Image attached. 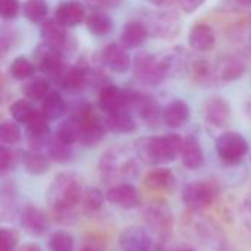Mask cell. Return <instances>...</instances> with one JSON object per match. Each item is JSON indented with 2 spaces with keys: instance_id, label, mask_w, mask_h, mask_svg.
I'll return each mask as SVG.
<instances>
[{
  "instance_id": "31",
  "label": "cell",
  "mask_w": 251,
  "mask_h": 251,
  "mask_svg": "<svg viewBox=\"0 0 251 251\" xmlns=\"http://www.w3.org/2000/svg\"><path fill=\"white\" fill-rule=\"evenodd\" d=\"M216 79L222 82H232L241 78L246 72V63L237 57H228L215 68Z\"/></svg>"
},
{
  "instance_id": "22",
  "label": "cell",
  "mask_w": 251,
  "mask_h": 251,
  "mask_svg": "<svg viewBox=\"0 0 251 251\" xmlns=\"http://www.w3.org/2000/svg\"><path fill=\"white\" fill-rule=\"evenodd\" d=\"M216 34L215 29L207 24H196L190 29L188 44L196 51H210L215 47Z\"/></svg>"
},
{
  "instance_id": "50",
  "label": "cell",
  "mask_w": 251,
  "mask_h": 251,
  "mask_svg": "<svg viewBox=\"0 0 251 251\" xmlns=\"http://www.w3.org/2000/svg\"><path fill=\"white\" fill-rule=\"evenodd\" d=\"M147 3L153 4V6H162L165 3V0H146Z\"/></svg>"
},
{
  "instance_id": "12",
  "label": "cell",
  "mask_w": 251,
  "mask_h": 251,
  "mask_svg": "<svg viewBox=\"0 0 251 251\" xmlns=\"http://www.w3.org/2000/svg\"><path fill=\"white\" fill-rule=\"evenodd\" d=\"M34 57H35V68L40 69L44 75H47L50 79H56L60 72L65 69V62H63V53L46 46V44H40L35 51H34Z\"/></svg>"
},
{
  "instance_id": "52",
  "label": "cell",
  "mask_w": 251,
  "mask_h": 251,
  "mask_svg": "<svg viewBox=\"0 0 251 251\" xmlns=\"http://www.w3.org/2000/svg\"><path fill=\"white\" fill-rule=\"evenodd\" d=\"M246 109H247V115L251 118V99L247 101V106H246Z\"/></svg>"
},
{
  "instance_id": "7",
  "label": "cell",
  "mask_w": 251,
  "mask_h": 251,
  "mask_svg": "<svg viewBox=\"0 0 251 251\" xmlns=\"http://www.w3.org/2000/svg\"><path fill=\"white\" fill-rule=\"evenodd\" d=\"M131 66L134 69L135 78L146 85L156 87V85H160L166 79L156 54L140 51L135 54Z\"/></svg>"
},
{
  "instance_id": "2",
  "label": "cell",
  "mask_w": 251,
  "mask_h": 251,
  "mask_svg": "<svg viewBox=\"0 0 251 251\" xmlns=\"http://www.w3.org/2000/svg\"><path fill=\"white\" fill-rule=\"evenodd\" d=\"M84 181L74 172L57 174L47 191V201L57 213H68L81 203Z\"/></svg>"
},
{
  "instance_id": "46",
  "label": "cell",
  "mask_w": 251,
  "mask_h": 251,
  "mask_svg": "<svg viewBox=\"0 0 251 251\" xmlns=\"http://www.w3.org/2000/svg\"><path fill=\"white\" fill-rule=\"evenodd\" d=\"M124 0H85L87 6L91 10H104V9H112L118 7Z\"/></svg>"
},
{
  "instance_id": "21",
  "label": "cell",
  "mask_w": 251,
  "mask_h": 251,
  "mask_svg": "<svg viewBox=\"0 0 251 251\" xmlns=\"http://www.w3.org/2000/svg\"><path fill=\"white\" fill-rule=\"evenodd\" d=\"M204 119L213 126H225L231 116V106L222 97H210L203 106Z\"/></svg>"
},
{
  "instance_id": "49",
  "label": "cell",
  "mask_w": 251,
  "mask_h": 251,
  "mask_svg": "<svg viewBox=\"0 0 251 251\" xmlns=\"http://www.w3.org/2000/svg\"><path fill=\"white\" fill-rule=\"evenodd\" d=\"M244 215H246V224L251 228V201L246 204V209H244Z\"/></svg>"
},
{
  "instance_id": "9",
  "label": "cell",
  "mask_w": 251,
  "mask_h": 251,
  "mask_svg": "<svg viewBox=\"0 0 251 251\" xmlns=\"http://www.w3.org/2000/svg\"><path fill=\"white\" fill-rule=\"evenodd\" d=\"M156 57L166 78H181L184 75H188L193 57L185 49L176 46L160 51L159 54H156Z\"/></svg>"
},
{
  "instance_id": "20",
  "label": "cell",
  "mask_w": 251,
  "mask_h": 251,
  "mask_svg": "<svg viewBox=\"0 0 251 251\" xmlns=\"http://www.w3.org/2000/svg\"><path fill=\"white\" fill-rule=\"evenodd\" d=\"M85 18H87L85 6L81 1H76V0H69V1L60 3L56 7V12H54L56 22H59L65 28L78 26L79 24H82L85 21Z\"/></svg>"
},
{
  "instance_id": "8",
  "label": "cell",
  "mask_w": 251,
  "mask_h": 251,
  "mask_svg": "<svg viewBox=\"0 0 251 251\" xmlns=\"http://www.w3.org/2000/svg\"><path fill=\"white\" fill-rule=\"evenodd\" d=\"M216 197V187L209 181L188 184L182 193V201L191 212H203L212 206Z\"/></svg>"
},
{
  "instance_id": "37",
  "label": "cell",
  "mask_w": 251,
  "mask_h": 251,
  "mask_svg": "<svg viewBox=\"0 0 251 251\" xmlns=\"http://www.w3.org/2000/svg\"><path fill=\"white\" fill-rule=\"evenodd\" d=\"M35 71H37L35 65H34L29 59H26V57H24V56L16 57V59L10 63V66H9L10 75H12L15 79H18V81H26V79L32 78L34 74H35Z\"/></svg>"
},
{
  "instance_id": "11",
  "label": "cell",
  "mask_w": 251,
  "mask_h": 251,
  "mask_svg": "<svg viewBox=\"0 0 251 251\" xmlns=\"http://www.w3.org/2000/svg\"><path fill=\"white\" fill-rule=\"evenodd\" d=\"M54 82L69 93H79L91 84V69L84 62H78L74 66H65Z\"/></svg>"
},
{
  "instance_id": "24",
  "label": "cell",
  "mask_w": 251,
  "mask_h": 251,
  "mask_svg": "<svg viewBox=\"0 0 251 251\" xmlns=\"http://www.w3.org/2000/svg\"><path fill=\"white\" fill-rule=\"evenodd\" d=\"M162 121L169 128H182L190 121V106L184 100L171 101L162 112Z\"/></svg>"
},
{
  "instance_id": "28",
  "label": "cell",
  "mask_w": 251,
  "mask_h": 251,
  "mask_svg": "<svg viewBox=\"0 0 251 251\" xmlns=\"http://www.w3.org/2000/svg\"><path fill=\"white\" fill-rule=\"evenodd\" d=\"M66 109H68V106H66L65 99L56 90H50L46 94V97L43 99L41 113L49 122H54V121H59L60 118H63L66 113Z\"/></svg>"
},
{
  "instance_id": "30",
  "label": "cell",
  "mask_w": 251,
  "mask_h": 251,
  "mask_svg": "<svg viewBox=\"0 0 251 251\" xmlns=\"http://www.w3.org/2000/svg\"><path fill=\"white\" fill-rule=\"evenodd\" d=\"M21 162L26 174L40 176L50 169V160L46 154L37 150H26L21 154Z\"/></svg>"
},
{
  "instance_id": "15",
  "label": "cell",
  "mask_w": 251,
  "mask_h": 251,
  "mask_svg": "<svg viewBox=\"0 0 251 251\" xmlns=\"http://www.w3.org/2000/svg\"><path fill=\"white\" fill-rule=\"evenodd\" d=\"M41 40L43 44L60 51L65 54L66 50H69V44H71V38L66 32V28L62 26L59 22H56V19H46L41 22Z\"/></svg>"
},
{
  "instance_id": "14",
  "label": "cell",
  "mask_w": 251,
  "mask_h": 251,
  "mask_svg": "<svg viewBox=\"0 0 251 251\" xmlns=\"http://www.w3.org/2000/svg\"><path fill=\"white\" fill-rule=\"evenodd\" d=\"M147 226L159 237H168L174 228V218L169 207L163 203H153L144 212Z\"/></svg>"
},
{
  "instance_id": "48",
  "label": "cell",
  "mask_w": 251,
  "mask_h": 251,
  "mask_svg": "<svg viewBox=\"0 0 251 251\" xmlns=\"http://www.w3.org/2000/svg\"><path fill=\"white\" fill-rule=\"evenodd\" d=\"M19 251H43V249L40 247V246H37V244H24L21 249H19Z\"/></svg>"
},
{
  "instance_id": "18",
  "label": "cell",
  "mask_w": 251,
  "mask_h": 251,
  "mask_svg": "<svg viewBox=\"0 0 251 251\" xmlns=\"http://www.w3.org/2000/svg\"><path fill=\"white\" fill-rule=\"evenodd\" d=\"M26 140L31 150H37V151L46 149L49 141L51 140L49 121L38 110L34 115V118L26 124Z\"/></svg>"
},
{
  "instance_id": "1",
  "label": "cell",
  "mask_w": 251,
  "mask_h": 251,
  "mask_svg": "<svg viewBox=\"0 0 251 251\" xmlns=\"http://www.w3.org/2000/svg\"><path fill=\"white\" fill-rule=\"evenodd\" d=\"M182 137L178 134H165L154 137H144L137 140L135 153L146 165L157 166L174 162L181 151Z\"/></svg>"
},
{
  "instance_id": "16",
  "label": "cell",
  "mask_w": 251,
  "mask_h": 251,
  "mask_svg": "<svg viewBox=\"0 0 251 251\" xmlns=\"http://www.w3.org/2000/svg\"><path fill=\"white\" fill-rule=\"evenodd\" d=\"M119 247L122 251H159L150 235L138 226H129L121 232Z\"/></svg>"
},
{
  "instance_id": "44",
  "label": "cell",
  "mask_w": 251,
  "mask_h": 251,
  "mask_svg": "<svg viewBox=\"0 0 251 251\" xmlns=\"http://www.w3.org/2000/svg\"><path fill=\"white\" fill-rule=\"evenodd\" d=\"M21 1L19 0H0V18L4 21L15 19L21 12Z\"/></svg>"
},
{
  "instance_id": "27",
  "label": "cell",
  "mask_w": 251,
  "mask_h": 251,
  "mask_svg": "<svg viewBox=\"0 0 251 251\" xmlns=\"http://www.w3.org/2000/svg\"><path fill=\"white\" fill-rule=\"evenodd\" d=\"M107 131L116 134H131L137 129V122L128 109H121L118 112L109 113L104 118Z\"/></svg>"
},
{
  "instance_id": "25",
  "label": "cell",
  "mask_w": 251,
  "mask_h": 251,
  "mask_svg": "<svg viewBox=\"0 0 251 251\" xmlns=\"http://www.w3.org/2000/svg\"><path fill=\"white\" fill-rule=\"evenodd\" d=\"M147 37H149V32L141 21H129L125 24L121 32L119 44L126 50H132V49L143 46Z\"/></svg>"
},
{
  "instance_id": "45",
  "label": "cell",
  "mask_w": 251,
  "mask_h": 251,
  "mask_svg": "<svg viewBox=\"0 0 251 251\" xmlns=\"http://www.w3.org/2000/svg\"><path fill=\"white\" fill-rule=\"evenodd\" d=\"M13 153L10 151V149H7L6 146L0 144V175L9 172L13 166Z\"/></svg>"
},
{
  "instance_id": "5",
  "label": "cell",
  "mask_w": 251,
  "mask_h": 251,
  "mask_svg": "<svg viewBox=\"0 0 251 251\" xmlns=\"http://www.w3.org/2000/svg\"><path fill=\"white\" fill-rule=\"evenodd\" d=\"M215 149L224 163L234 166L243 162V159L249 153V143L241 134L235 131H226L218 137Z\"/></svg>"
},
{
  "instance_id": "54",
  "label": "cell",
  "mask_w": 251,
  "mask_h": 251,
  "mask_svg": "<svg viewBox=\"0 0 251 251\" xmlns=\"http://www.w3.org/2000/svg\"><path fill=\"white\" fill-rule=\"evenodd\" d=\"M178 251H196V250H193V249H182V250H178Z\"/></svg>"
},
{
  "instance_id": "29",
  "label": "cell",
  "mask_w": 251,
  "mask_h": 251,
  "mask_svg": "<svg viewBox=\"0 0 251 251\" xmlns=\"http://www.w3.org/2000/svg\"><path fill=\"white\" fill-rule=\"evenodd\" d=\"M175 175L168 168H156L144 176V185L153 191H168L175 187Z\"/></svg>"
},
{
  "instance_id": "17",
  "label": "cell",
  "mask_w": 251,
  "mask_h": 251,
  "mask_svg": "<svg viewBox=\"0 0 251 251\" xmlns=\"http://www.w3.org/2000/svg\"><path fill=\"white\" fill-rule=\"evenodd\" d=\"M106 200L121 209H135L141 204L138 190L128 182L115 184L106 191Z\"/></svg>"
},
{
  "instance_id": "13",
  "label": "cell",
  "mask_w": 251,
  "mask_h": 251,
  "mask_svg": "<svg viewBox=\"0 0 251 251\" xmlns=\"http://www.w3.org/2000/svg\"><path fill=\"white\" fill-rule=\"evenodd\" d=\"M97 62L103 68H107L116 74H125L132 65V59H131L128 50L124 49L119 43L107 44L97 54Z\"/></svg>"
},
{
  "instance_id": "35",
  "label": "cell",
  "mask_w": 251,
  "mask_h": 251,
  "mask_svg": "<svg viewBox=\"0 0 251 251\" xmlns=\"http://www.w3.org/2000/svg\"><path fill=\"white\" fill-rule=\"evenodd\" d=\"M9 113L16 124L26 125L34 118V115L37 113V109L31 104V101L28 99H19L10 104Z\"/></svg>"
},
{
  "instance_id": "33",
  "label": "cell",
  "mask_w": 251,
  "mask_h": 251,
  "mask_svg": "<svg viewBox=\"0 0 251 251\" xmlns=\"http://www.w3.org/2000/svg\"><path fill=\"white\" fill-rule=\"evenodd\" d=\"M85 26L91 35L103 37L113 29V21L104 10H93L85 18Z\"/></svg>"
},
{
  "instance_id": "32",
  "label": "cell",
  "mask_w": 251,
  "mask_h": 251,
  "mask_svg": "<svg viewBox=\"0 0 251 251\" xmlns=\"http://www.w3.org/2000/svg\"><path fill=\"white\" fill-rule=\"evenodd\" d=\"M188 75H191L193 81L200 85H210L216 81V72L215 68L203 57H194L191 59Z\"/></svg>"
},
{
  "instance_id": "4",
  "label": "cell",
  "mask_w": 251,
  "mask_h": 251,
  "mask_svg": "<svg viewBox=\"0 0 251 251\" xmlns=\"http://www.w3.org/2000/svg\"><path fill=\"white\" fill-rule=\"evenodd\" d=\"M141 22L144 24L149 37L154 38L171 40L181 31L179 16L171 10H147Z\"/></svg>"
},
{
  "instance_id": "3",
  "label": "cell",
  "mask_w": 251,
  "mask_h": 251,
  "mask_svg": "<svg viewBox=\"0 0 251 251\" xmlns=\"http://www.w3.org/2000/svg\"><path fill=\"white\" fill-rule=\"evenodd\" d=\"M78 128V143L84 147L97 146L107 132L104 118H101L91 103H79L71 115Z\"/></svg>"
},
{
  "instance_id": "41",
  "label": "cell",
  "mask_w": 251,
  "mask_h": 251,
  "mask_svg": "<svg viewBox=\"0 0 251 251\" xmlns=\"http://www.w3.org/2000/svg\"><path fill=\"white\" fill-rule=\"evenodd\" d=\"M22 132L19 124L15 121H4L0 122V144L3 146H13L21 141Z\"/></svg>"
},
{
  "instance_id": "10",
  "label": "cell",
  "mask_w": 251,
  "mask_h": 251,
  "mask_svg": "<svg viewBox=\"0 0 251 251\" xmlns=\"http://www.w3.org/2000/svg\"><path fill=\"white\" fill-rule=\"evenodd\" d=\"M100 171L107 178H131L137 172L135 160L121 150H109L100 160Z\"/></svg>"
},
{
  "instance_id": "36",
  "label": "cell",
  "mask_w": 251,
  "mask_h": 251,
  "mask_svg": "<svg viewBox=\"0 0 251 251\" xmlns=\"http://www.w3.org/2000/svg\"><path fill=\"white\" fill-rule=\"evenodd\" d=\"M24 16L32 24H41L47 19L49 4L46 0H25L22 6Z\"/></svg>"
},
{
  "instance_id": "39",
  "label": "cell",
  "mask_w": 251,
  "mask_h": 251,
  "mask_svg": "<svg viewBox=\"0 0 251 251\" xmlns=\"http://www.w3.org/2000/svg\"><path fill=\"white\" fill-rule=\"evenodd\" d=\"M106 200V196L104 193L100 190V188H96V187H87L84 188L82 191V196H81V206L87 210V212H96L99 210L103 203Z\"/></svg>"
},
{
  "instance_id": "55",
  "label": "cell",
  "mask_w": 251,
  "mask_h": 251,
  "mask_svg": "<svg viewBox=\"0 0 251 251\" xmlns=\"http://www.w3.org/2000/svg\"><path fill=\"white\" fill-rule=\"evenodd\" d=\"M250 18H251V13H250Z\"/></svg>"
},
{
  "instance_id": "40",
  "label": "cell",
  "mask_w": 251,
  "mask_h": 251,
  "mask_svg": "<svg viewBox=\"0 0 251 251\" xmlns=\"http://www.w3.org/2000/svg\"><path fill=\"white\" fill-rule=\"evenodd\" d=\"M54 138L65 144H69V146H74L75 143H78V128H76V122L72 116L62 121V124L59 125V128L56 131Z\"/></svg>"
},
{
  "instance_id": "26",
  "label": "cell",
  "mask_w": 251,
  "mask_h": 251,
  "mask_svg": "<svg viewBox=\"0 0 251 251\" xmlns=\"http://www.w3.org/2000/svg\"><path fill=\"white\" fill-rule=\"evenodd\" d=\"M179 156H181L182 165L191 171L200 169L204 163V154H203L201 146L196 137H187L182 140V147H181Z\"/></svg>"
},
{
  "instance_id": "6",
  "label": "cell",
  "mask_w": 251,
  "mask_h": 251,
  "mask_svg": "<svg viewBox=\"0 0 251 251\" xmlns=\"http://www.w3.org/2000/svg\"><path fill=\"white\" fill-rule=\"evenodd\" d=\"M125 107L149 125H156L162 119L160 107L154 99L135 90H125Z\"/></svg>"
},
{
  "instance_id": "53",
  "label": "cell",
  "mask_w": 251,
  "mask_h": 251,
  "mask_svg": "<svg viewBox=\"0 0 251 251\" xmlns=\"http://www.w3.org/2000/svg\"><path fill=\"white\" fill-rule=\"evenodd\" d=\"M240 3H243V4H251V0H238Z\"/></svg>"
},
{
  "instance_id": "47",
  "label": "cell",
  "mask_w": 251,
  "mask_h": 251,
  "mask_svg": "<svg viewBox=\"0 0 251 251\" xmlns=\"http://www.w3.org/2000/svg\"><path fill=\"white\" fill-rule=\"evenodd\" d=\"M204 1H206V0H178L179 7H181L182 12H185V13H193V12H196L199 7H201V4H203Z\"/></svg>"
},
{
  "instance_id": "42",
  "label": "cell",
  "mask_w": 251,
  "mask_h": 251,
  "mask_svg": "<svg viewBox=\"0 0 251 251\" xmlns=\"http://www.w3.org/2000/svg\"><path fill=\"white\" fill-rule=\"evenodd\" d=\"M50 251H74V237L66 231H56L49 238Z\"/></svg>"
},
{
  "instance_id": "38",
  "label": "cell",
  "mask_w": 251,
  "mask_h": 251,
  "mask_svg": "<svg viewBox=\"0 0 251 251\" xmlns=\"http://www.w3.org/2000/svg\"><path fill=\"white\" fill-rule=\"evenodd\" d=\"M46 149H47L49 157L51 160H54L56 163L65 165V163H68L72 159V146L65 144L62 141L56 140L54 137L49 141Z\"/></svg>"
},
{
  "instance_id": "23",
  "label": "cell",
  "mask_w": 251,
  "mask_h": 251,
  "mask_svg": "<svg viewBox=\"0 0 251 251\" xmlns=\"http://www.w3.org/2000/svg\"><path fill=\"white\" fill-rule=\"evenodd\" d=\"M99 106L106 115L118 112L121 109H126L125 107V90L113 84L104 85L99 93Z\"/></svg>"
},
{
  "instance_id": "43",
  "label": "cell",
  "mask_w": 251,
  "mask_h": 251,
  "mask_svg": "<svg viewBox=\"0 0 251 251\" xmlns=\"http://www.w3.org/2000/svg\"><path fill=\"white\" fill-rule=\"evenodd\" d=\"M19 244V232L12 228L0 226V251H15Z\"/></svg>"
},
{
  "instance_id": "34",
  "label": "cell",
  "mask_w": 251,
  "mask_h": 251,
  "mask_svg": "<svg viewBox=\"0 0 251 251\" xmlns=\"http://www.w3.org/2000/svg\"><path fill=\"white\" fill-rule=\"evenodd\" d=\"M50 91V84L49 79L43 78V76H32L29 79L25 81V84L22 85V93L28 100H43L46 97V94Z\"/></svg>"
},
{
  "instance_id": "19",
  "label": "cell",
  "mask_w": 251,
  "mask_h": 251,
  "mask_svg": "<svg viewBox=\"0 0 251 251\" xmlns=\"http://www.w3.org/2000/svg\"><path fill=\"white\" fill-rule=\"evenodd\" d=\"M21 225L32 237H40L49 229V218L46 212L34 204H28L21 212Z\"/></svg>"
},
{
  "instance_id": "51",
  "label": "cell",
  "mask_w": 251,
  "mask_h": 251,
  "mask_svg": "<svg viewBox=\"0 0 251 251\" xmlns=\"http://www.w3.org/2000/svg\"><path fill=\"white\" fill-rule=\"evenodd\" d=\"M79 251H100L97 247H94V246H85L84 249H81Z\"/></svg>"
}]
</instances>
